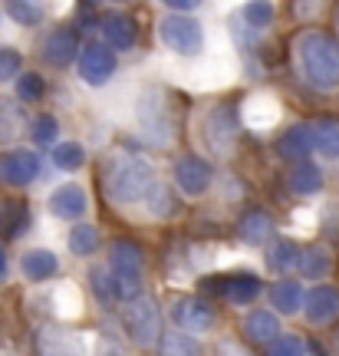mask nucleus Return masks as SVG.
<instances>
[{
  "label": "nucleus",
  "mask_w": 339,
  "mask_h": 356,
  "mask_svg": "<svg viewBox=\"0 0 339 356\" xmlns=\"http://www.w3.org/2000/svg\"><path fill=\"white\" fill-rule=\"evenodd\" d=\"M37 356H92V353H89V337H83V333L43 327L37 333Z\"/></svg>",
  "instance_id": "obj_11"
},
{
  "label": "nucleus",
  "mask_w": 339,
  "mask_h": 356,
  "mask_svg": "<svg viewBox=\"0 0 339 356\" xmlns=\"http://www.w3.org/2000/svg\"><path fill=\"white\" fill-rule=\"evenodd\" d=\"M172 320L178 323L181 333H211L214 323H217V310H214L204 297H181L175 307H172Z\"/></svg>",
  "instance_id": "obj_8"
},
{
  "label": "nucleus",
  "mask_w": 339,
  "mask_h": 356,
  "mask_svg": "<svg viewBox=\"0 0 339 356\" xmlns=\"http://www.w3.org/2000/svg\"><path fill=\"white\" fill-rule=\"evenodd\" d=\"M303 314H306V320L316 323V327L333 323V320L339 317V291L329 287V284L313 287V291L306 293V300H303Z\"/></svg>",
  "instance_id": "obj_16"
},
{
  "label": "nucleus",
  "mask_w": 339,
  "mask_h": 356,
  "mask_svg": "<svg viewBox=\"0 0 339 356\" xmlns=\"http://www.w3.org/2000/svg\"><path fill=\"white\" fill-rule=\"evenodd\" d=\"M83 291L76 280H60L56 291H53V314L60 320H76L83 317Z\"/></svg>",
  "instance_id": "obj_24"
},
{
  "label": "nucleus",
  "mask_w": 339,
  "mask_h": 356,
  "mask_svg": "<svg viewBox=\"0 0 339 356\" xmlns=\"http://www.w3.org/2000/svg\"><path fill=\"white\" fill-rule=\"evenodd\" d=\"M280 320L276 314L270 310H251L247 317H244V337L251 340V343H276L280 340Z\"/></svg>",
  "instance_id": "obj_22"
},
{
  "label": "nucleus",
  "mask_w": 339,
  "mask_h": 356,
  "mask_svg": "<svg viewBox=\"0 0 339 356\" xmlns=\"http://www.w3.org/2000/svg\"><path fill=\"white\" fill-rule=\"evenodd\" d=\"M109 267L115 274H142L145 270V251L135 241L119 238V241L109 244Z\"/></svg>",
  "instance_id": "obj_20"
},
{
  "label": "nucleus",
  "mask_w": 339,
  "mask_h": 356,
  "mask_svg": "<svg viewBox=\"0 0 339 356\" xmlns=\"http://www.w3.org/2000/svg\"><path fill=\"white\" fill-rule=\"evenodd\" d=\"M238 132H240V113L231 102H217L208 109L201 122V139L214 155H231V149L238 145Z\"/></svg>",
  "instance_id": "obj_5"
},
{
  "label": "nucleus",
  "mask_w": 339,
  "mask_h": 356,
  "mask_svg": "<svg viewBox=\"0 0 339 356\" xmlns=\"http://www.w3.org/2000/svg\"><path fill=\"white\" fill-rule=\"evenodd\" d=\"M168 7H172V10H178V13H191V10H195V3H191V0H175V3H168Z\"/></svg>",
  "instance_id": "obj_49"
},
{
  "label": "nucleus",
  "mask_w": 339,
  "mask_h": 356,
  "mask_svg": "<svg viewBox=\"0 0 339 356\" xmlns=\"http://www.w3.org/2000/svg\"><path fill=\"white\" fill-rule=\"evenodd\" d=\"M280 115H283V106L274 92H251L240 106V122L247 129H257V132L274 129L280 122Z\"/></svg>",
  "instance_id": "obj_12"
},
{
  "label": "nucleus",
  "mask_w": 339,
  "mask_h": 356,
  "mask_svg": "<svg viewBox=\"0 0 339 356\" xmlns=\"http://www.w3.org/2000/svg\"><path fill=\"white\" fill-rule=\"evenodd\" d=\"M293 225H297V231H313L320 221L313 211H293Z\"/></svg>",
  "instance_id": "obj_47"
},
{
  "label": "nucleus",
  "mask_w": 339,
  "mask_h": 356,
  "mask_svg": "<svg viewBox=\"0 0 339 356\" xmlns=\"http://www.w3.org/2000/svg\"><path fill=\"white\" fill-rule=\"evenodd\" d=\"M267 356H306V343H303L300 337L287 333V337H280L276 343H270Z\"/></svg>",
  "instance_id": "obj_44"
},
{
  "label": "nucleus",
  "mask_w": 339,
  "mask_h": 356,
  "mask_svg": "<svg viewBox=\"0 0 339 356\" xmlns=\"http://www.w3.org/2000/svg\"><path fill=\"white\" fill-rule=\"evenodd\" d=\"M297 66L313 89H339V40L326 30L297 37Z\"/></svg>",
  "instance_id": "obj_2"
},
{
  "label": "nucleus",
  "mask_w": 339,
  "mask_h": 356,
  "mask_svg": "<svg viewBox=\"0 0 339 356\" xmlns=\"http://www.w3.org/2000/svg\"><path fill=\"white\" fill-rule=\"evenodd\" d=\"M3 10H7V17H10V20H17L20 26H37V24H43V7H40V3L10 0Z\"/></svg>",
  "instance_id": "obj_38"
},
{
  "label": "nucleus",
  "mask_w": 339,
  "mask_h": 356,
  "mask_svg": "<svg viewBox=\"0 0 339 356\" xmlns=\"http://www.w3.org/2000/svg\"><path fill=\"white\" fill-rule=\"evenodd\" d=\"M20 270H24L26 280H33V284H43V280L56 277V270H60V261L53 251L47 248H30L24 257H20Z\"/></svg>",
  "instance_id": "obj_21"
},
{
  "label": "nucleus",
  "mask_w": 339,
  "mask_h": 356,
  "mask_svg": "<svg viewBox=\"0 0 339 356\" xmlns=\"http://www.w3.org/2000/svg\"><path fill=\"white\" fill-rule=\"evenodd\" d=\"M115 70H119L115 53L106 43H89L86 50L79 53V60H76V73H79V79L86 86H106L115 76Z\"/></svg>",
  "instance_id": "obj_7"
},
{
  "label": "nucleus",
  "mask_w": 339,
  "mask_h": 356,
  "mask_svg": "<svg viewBox=\"0 0 339 356\" xmlns=\"http://www.w3.org/2000/svg\"><path fill=\"white\" fill-rule=\"evenodd\" d=\"M287 185H290V191H297V195H316V191L323 188V172H320V165H313V162H300V165L290 168Z\"/></svg>",
  "instance_id": "obj_29"
},
{
  "label": "nucleus",
  "mask_w": 339,
  "mask_h": 356,
  "mask_svg": "<svg viewBox=\"0 0 339 356\" xmlns=\"http://www.w3.org/2000/svg\"><path fill=\"white\" fill-rule=\"evenodd\" d=\"M303 300H306V293H303L300 280H276L270 287V307H276V314L293 317L303 310Z\"/></svg>",
  "instance_id": "obj_25"
},
{
  "label": "nucleus",
  "mask_w": 339,
  "mask_h": 356,
  "mask_svg": "<svg viewBox=\"0 0 339 356\" xmlns=\"http://www.w3.org/2000/svg\"><path fill=\"white\" fill-rule=\"evenodd\" d=\"M316 152L313 149V132H310V126H293L287 129L283 136H280V142H276V155L280 159H287V162H306V155Z\"/></svg>",
  "instance_id": "obj_19"
},
{
  "label": "nucleus",
  "mask_w": 339,
  "mask_h": 356,
  "mask_svg": "<svg viewBox=\"0 0 339 356\" xmlns=\"http://www.w3.org/2000/svg\"><path fill=\"white\" fill-rule=\"evenodd\" d=\"M56 136H60L56 115H37L30 122V139L37 142V145H56Z\"/></svg>",
  "instance_id": "obj_40"
},
{
  "label": "nucleus",
  "mask_w": 339,
  "mask_h": 356,
  "mask_svg": "<svg viewBox=\"0 0 339 356\" xmlns=\"http://www.w3.org/2000/svg\"><path fill=\"white\" fill-rule=\"evenodd\" d=\"M89 211V195L83 185H60V188L50 195V215L53 218H63V221H76Z\"/></svg>",
  "instance_id": "obj_15"
},
{
  "label": "nucleus",
  "mask_w": 339,
  "mask_h": 356,
  "mask_svg": "<svg viewBox=\"0 0 339 356\" xmlns=\"http://www.w3.org/2000/svg\"><path fill=\"white\" fill-rule=\"evenodd\" d=\"M300 270L306 280H323L329 270H333V254H329V248H323V244L306 248V251H303V261H300Z\"/></svg>",
  "instance_id": "obj_30"
},
{
  "label": "nucleus",
  "mask_w": 339,
  "mask_h": 356,
  "mask_svg": "<svg viewBox=\"0 0 339 356\" xmlns=\"http://www.w3.org/2000/svg\"><path fill=\"white\" fill-rule=\"evenodd\" d=\"M43 92H47V83H43L40 73H24V76L17 79V96L24 102H40Z\"/></svg>",
  "instance_id": "obj_43"
},
{
  "label": "nucleus",
  "mask_w": 339,
  "mask_h": 356,
  "mask_svg": "<svg viewBox=\"0 0 339 356\" xmlns=\"http://www.w3.org/2000/svg\"><path fill=\"white\" fill-rule=\"evenodd\" d=\"M20 70H24V56L13 47H0V86L10 79H20Z\"/></svg>",
  "instance_id": "obj_42"
},
{
  "label": "nucleus",
  "mask_w": 339,
  "mask_h": 356,
  "mask_svg": "<svg viewBox=\"0 0 339 356\" xmlns=\"http://www.w3.org/2000/svg\"><path fill=\"white\" fill-rule=\"evenodd\" d=\"M336 350H339V343H336Z\"/></svg>",
  "instance_id": "obj_52"
},
{
  "label": "nucleus",
  "mask_w": 339,
  "mask_h": 356,
  "mask_svg": "<svg viewBox=\"0 0 339 356\" xmlns=\"http://www.w3.org/2000/svg\"><path fill=\"white\" fill-rule=\"evenodd\" d=\"M217 293L224 297L227 304L234 307H247L261 297V277L257 274H231L217 284Z\"/></svg>",
  "instance_id": "obj_18"
},
{
  "label": "nucleus",
  "mask_w": 339,
  "mask_h": 356,
  "mask_svg": "<svg viewBox=\"0 0 339 356\" xmlns=\"http://www.w3.org/2000/svg\"><path fill=\"white\" fill-rule=\"evenodd\" d=\"M89 284H92V291L99 297L102 304H109L115 300V280H113V267L109 264H96L89 270Z\"/></svg>",
  "instance_id": "obj_37"
},
{
  "label": "nucleus",
  "mask_w": 339,
  "mask_h": 356,
  "mask_svg": "<svg viewBox=\"0 0 339 356\" xmlns=\"http://www.w3.org/2000/svg\"><path fill=\"white\" fill-rule=\"evenodd\" d=\"M238 234H240V241L244 244L261 248V244H267L270 238H274V218L267 215V211H261V208H254V211H247V215L240 218Z\"/></svg>",
  "instance_id": "obj_23"
},
{
  "label": "nucleus",
  "mask_w": 339,
  "mask_h": 356,
  "mask_svg": "<svg viewBox=\"0 0 339 356\" xmlns=\"http://www.w3.org/2000/svg\"><path fill=\"white\" fill-rule=\"evenodd\" d=\"M276 17V7L274 3H264V0H251V3H244L240 7V20L254 30H267V26L274 24Z\"/></svg>",
  "instance_id": "obj_36"
},
{
  "label": "nucleus",
  "mask_w": 339,
  "mask_h": 356,
  "mask_svg": "<svg viewBox=\"0 0 339 356\" xmlns=\"http://www.w3.org/2000/svg\"><path fill=\"white\" fill-rule=\"evenodd\" d=\"M24 113L13 99H0V142H13L24 132Z\"/></svg>",
  "instance_id": "obj_34"
},
{
  "label": "nucleus",
  "mask_w": 339,
  "mask_h": 356,
  "mask_svg": "<svg viewBox=\"0 0 339 356\" xmlns=\"http://www.w3.org/2000/svg\"><path fill=\"white\" fill-rule=\"evenodd\" d=\"M53 165L63 168V172H79V168L86 165V149H83L79 142H56Z\"/></svg>",
  "instance_id": "obj_35"
},
{
  "label": "nucleus",
  "mask_w": 339,
  "mask_h": 356,
  "mask_svg": "<svg viewBox=\"0 0 339 356\" xmlns=\"http://www.w3.org/2000/svg\"><path fill=\"white\" fill-rule=\"evenodd\" d=\"M214 356H251V353H247L238 340H221V343H217V350H214Z\"/></svg>",
  "instance_id": "obj_46"
},
{
  "label": "nucleus",
  "mask_w": 339,
  "mask_h": 356,
  "mask_svg": "<svg viewBox=\"0 0 339 356\" xmlns=\"http://www.w3.org/2000/svg\"><path fill=\"white\" fill-rule=\"evenodd\" d=\"M234 79V63L227 56H208L198 66H191L185 83L191 89H224Z\"/></svg>",
  "instance_id": "obj_13"
},
{
  "label": "nucleus",
  "mask_w": 339,
  "mask_h": 356,
  "mask_svg": "<svg viewBox=\"0 0 339 356\" xmlns=\"http://www.w3.org/2000/svg\"><path fill=\"white\" fill-rule=\"evenodd\" d=\"M122 327H126L129 340L138 346V350H149L162 340V314L151 297H138L132 304H126L122 310Z\"/></svg>",
  "instance_id": "obj_6"
},
{
  "label": "nucleus",
  "mask_w": 339,
  "mask_h": 356,
  "mask_svg": "<svg viewBox=\"0 0 339 356\" xmlns=\"http://www.w3.org/2000/svg\"><path fill=\"white\" fill-rule=\"evenodd\" d=\"M113 280H115V300H138L142 297V274H115L113 270Z\"/></svg>",
  "instance_id": "obj_41"
},
{
  "label": "nucleus",
  "mask_w": 339,
  "mask_h": 356,
  "mask_svg": "<svg viewBox=\"0 0 339 356\" xmlns=\"http://www.w3.org/2000/svg\"><path fill=\"white\" fill-rule=\"evenodd\" d=\"M175 185L188 198H198V195H204V191L211 188V181H214V168L211 162H204L201 155H181L175 162Z\"/></svg>",
  "instance_id": "obj_10"
},
{
  "label": "nucleus",
  "mask_w": 339,
  "mask_h": 356,
  "mask_svg": "<svg viewBox=\"0 0 339 356\" xmlns=\"http://www.w3.org/2000/svg\"><path fill=\"white\" fill-rule=\"evenodd\" d=\"M102 37L109 43V50H132L138 43V24L129 13H109L102 20Z\"/></svg>",
  "instance_id": "obj_17"
},
{
  "label": "nucleus",
  "mask_w": 339,
  "mask_h": 356,
  "mask_svg": "<svg viewBox=\"0 0 339 356\" xmlns=\"http://www.w3.org/2000/svg\"><path fill=\"white\" fill-rule=\"evenodd\" d=\"M320 228H323V238H326L329 244H339V204L326 208V215H323V221H320Z\"/></svg>",
  "instance_id": "obj_45"
},
{
  "label": "nucleus",
  "mask_w": 339,
  "mask_h": 356,
  "mask_svg": "<svg viewBox=\"0 0 339 356\" xmlns=\"http://www.w3.org/2000/svg\"><path fill=\"white\" fill-rule=\"evenodd\" d=\"M175 195H172V188L165 185V181H155V188L149 191V198H145V211H149V218H155V221H162V218H172L175 215Z\"/></svg>",
  "instance_id": "obj_33"
},
{
  "label": "nucleus",
  "mask_w": 339,
  "mask_h": 356,
  "mask_svg": "<svg viewBox=\"0 0 339 356\" xmlns=\"http://www.w3.org/2000/svg\"><path fill=\"white\" fill-rule=\"evenodd\" d=\"M306 356H326V353H323V346H316V343H306Z\"/></svg>",
  "instance_id": "obj_50"
},
{
  "label": "nucleus",
  "mask_w": 339,
  "mask_h": 356,
  "mask_svg": "<svg viewBox=\"0 0 339 356\" xmlns=\"http://www.w3.org/2000/svg\"><path fill=\"white\" fill-rule=\"evenodd\" d=\"M30 221V208L20 198H0V231L7 238H17Z\"/></svg>",
  "instance_id": "obj_27"
},
{
  "label": "nucleus",
  "mask_w": 339,
  "mask_h": 356,
  "mask_svg": "<svg viewBox=\"0 0 339 356\" xmlns=\"http://www.w3.org/2000/svg\"><path fill=\"white\" fill-rule=\"evenodd\" d=\"M132 119H135L138 132L155 145L172 142V136H175V115L168 106V92L158 86H149L138 92L135 106H132Z\"/></svg>",
  "instance_id": "obj_3"
},
{
  "label": "nucleus",
  "mask_w": 339,
  "mask_h": 356,
  "mask_svg": "<svg viewBox=\"0 0 339 356\" xmlns=\"http://www.w3.org/2000/svg\"><path fill=\"white\" fill-rule=\"evenodd\" d=\"M7 274V254H3V248H0V277Z\"/></svg>",
  "instance_id": "obj_51"
},
{
  "label": "nucleus",
  "mask_w": 339,
  "mask_h": 356,
  "mask_svg": "<svg viewBox=\"0 0 339 356\" xmlns=\"http://www.w3.org/2000/svg\"><path fill=\"white\" fill-rule=\"evenodd\" d=\"M310 132H313L316 152L323 155V159H339V119L336 115H320V119H313Z\"/></svg>",
  "instance_id": "obj_26"
},
{
  "label": "nucleus",
  "mask_w": 339,
  "mask_h": 356,
  "mask_svg": "<svg viewBox=\"0 0 339 356\" xmlns=\"http://www.w3.org/2000/svg\"><path fill=\"white\" fill-rule=\"evenodd\" d=\"M158 40L165 50L178 53V56H198L204 50V26L198 17L168 13L158 20Z\"/></svg>",
  "instance_id": "obj_4"
},
{
  "label": "nucleus",
  "mask_w": 339,
  "mask_h": 356,
  "mask_svg": "<svg viewBox=\"0 0 339 356\" xmlns=\"http://www.w3.org/2000/svg\"><path fill=\"white\" fill-rule=\"evenodd\" d=\"M221 254H227L221 244H195L191 248V264L198 267V270H211V267H221L227 261Z\"/></svg>",
  "instance_id": "obj_39"
},
{
  "label": "nucleus",
  "mask_w": 339,
  "mask_h": 356,
  "mask_svg": "<svg viewBox=\"0 0 339 356\" xmlns=\"http://www.w3.org/2000/svg\"><path fill=\"white\" fill-rule=\"evenodd\" d=\"M158 356H204L201 343H198V337H191V333H181V330H172L162 337V343H158Z\"/></svg>",
  "instance_id": "obj_31"
},
{
  "label": "nucleus",
  "mask_w": 339,
  "mask_h": 356,
  "mask_svg": "<svg viewBox=\"0 0 339 356\" xmlns=\"http://www.w3.org/2000/svg\"><path fill=\"white\" fill-rule=\"evenodd\" d=\"M92 356H122V353H119L113 343H102V340H99V343H96V353H92Z\"/></svg>",
  "instance_id": "obj_48"
},
{
  "label": "nucleus",
  "mask_w": 339,
  "mask_h": 356,
  "mask_svg": "<svg viewBox=\"0 0 339 356\" xmlns=\"http://www.w3.org/2000/svg\"><path fill=\"white\" fill-rule=\"evenodd\" d=\"M66 244H69V251H73L76 257H89L99 251V228L96 225H76L73 231H69V238H66Z\"/></svg>",
  "instance_id": "obj_32"
},
{
  "label": "nucleus",
  "mask_w": 339,
  "mask_h": 356,
  "mask_svg": "<svg viewBox=\"0 0 339 356\" xmlns=\"http://www.w3.org/2000/svg\"><path fill=\"white\" fill-rule=\"evenodd\" d=\"M40 178V159L30 149H10L0 155V181L10 188H26Z\"/></svg>",
  "instance_id": "obj_9"
},
{
  "label": "nucleus",
  "mask_w": 339,
  "mask_h": 356,
  "mask_svg": "<svg viewBox=\"0 0 339 356\" xmlns=\"http://www.w3.org/2000/svg\"><path fill=\"white\" fill-rule=\"evenodd\" d=\"M73 60H79V37L73 26H56L50 37L43 40V63L63 70Z\"/></svg>",
  "instance_id": "obj_14"
},
{
  "label": "nucleus",
  "mask_w": 339,
  "mask_h": 356,
  "mask_svg": "<svg viewBox=\"0 0 339 356\" xmlns=\"http://www.w3.org/2000/svg\"><path fill=\"white\" fill-rule=\"evenodd\" d=\"M300 261H303V251L293 238H276L270 244V251H267V264L274 267V270H297Z\"/></svg>",
  "instance_id": "obj_28"
},
{
  "label": "nucleus",
  "mask_w": 339,
  "mask_h": 356,
  "mask_svg": "<svg viewBox=\"0 0 339 356\" xmlns=\"http://www.w3.org/2000/svg\"><path fill=\"white\" fill-rule=\"evenodd\" d=\"M155 165L145 155L126 152V149H109L102 159V188L115 208L129 204H145L149 191L155 188Z\"/></svg>",
  "instance_id": "obj_1"
}]
</instances>
